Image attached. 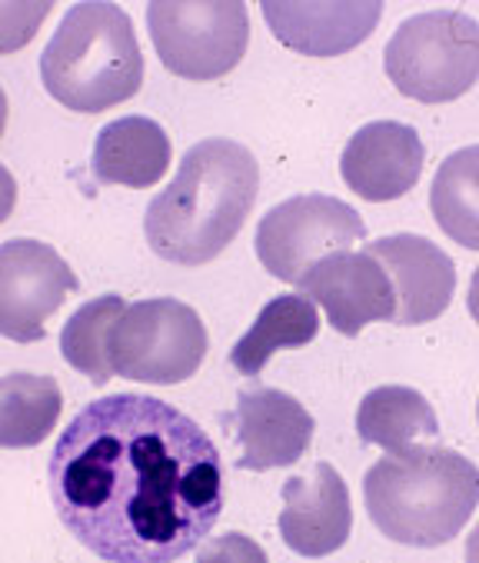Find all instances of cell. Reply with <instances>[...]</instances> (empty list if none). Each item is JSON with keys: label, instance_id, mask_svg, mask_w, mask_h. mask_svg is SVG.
<instances>
[{"label": "cell", "instance_id": "9c48e42d", "mask_svg": "<svg viewBox=\"0 0 479 563\" xmlns=\"http://www.w3.org/2000/svg\"><path fill=\"white\" fill-rule=\"evenodd\" d=\"M77 287V274L51 244L31 238L0 244V336L14 344L44 341L47 320Z\"/></svg>", "mask_w": 479, "mask_h": 563}, {"label": "cell", "instance_id": "2e32d148", "mask_svg": "<svg viewBox=\"0 0 479 563\" xmlns=\"http://www.w3.org/2000/svg\"><path fill=\"white\" fill-rule=\"evenodd\" d=\"M174 161L167 131L151 118H120L100 128L90 170L97 184H124L134 190L160 184Z\"/></svg>", "mask_w": 479, "mask_h": 563}, {"label": "cell", "instance_id": "ba28073f", "mask_svg": "<svg viewBox=\"0 0 479 563\" xmlns=\"http://www.w3.org/2000/svg\"><path fill=\"white\" fill-rule=\"evenodd\" d=\"M367 238L356 207L330 194H297L270 207L257 223V257L270 277L300 284L323 257Z\"/></svg>", "mask_w": 479, "mask_h": 563}, {"label": "cell", "instance_id": "83f0119b", "mask_svg": "<svg viewBox=\"0 0 479 563\" xmlns=\"http://www.w3.org/2000/svg\"><path fill=\"white\" fill-rule=\"evenodd\" d=\"M476 420H479V404H476Z\"/></svg>", "mask_w": 479, "mask_h": 563}, {"label": "cell", "instance_id": "8992f818", "mask_svg": "<svg viewBox=\"0 0 479 563\" xmlns=\"http://www.w3.org/2000/svg\"><path fill=\"white\" fill-rule=\"evenodd\" d=\"M207 327L200 313L174 297L127 303L110 327L107 357L113 377L174 387L190 380L207 357Z\"/></svg>", "mask_w": 479, "mask_h": 563}, {"label": "cell", "instance_id": "7a4b0ae2", "mask_svg": "<svg viewBox=\"0 0 479 563\" xmlns=\"http://www.w3.org/2000/svg\"><path fill=\"white\" fill-rule=\"evenodd\" d=\"M257 194L260 164L250 147L207 137L183 154L177 177L147 203V244L160 261L180 267L210 264L244 231Z\"/></svg>", "mask_w": 479, "mask_h": 563}, {"label": "cell", "instance_id": "277c9868", "mask_svg": "<svg viewBox=\"0 0 479 563\" xmlns=\"http://www.w3.org/2000/svg\"><path fill=\"white\" fill-rule=\"evenodd\" d=\"M47 93L80 114L131 100L144 84V54L134 21L116 4H74L41 54Z\"/></svg>", "mask_w": 479, "mask_h": 563}, {"label": "cell", "instance_id": "4fadbf2b", "mask_svg": "<svg viewBox=\"0 0 479 563\" xmlns=\"http://www.w3.org/2000/svg\"><path fill=\"white\" fill-rule=\"evenodd\" d=\"M423 161L426 147L410 124L374 121L346 141L339 174L356 197L370 203H387L416 187Z\"/></svg>", "mask_w": 479, "mask_h": 563}, {"label": "cell", "instance_id": "7402d4cb", "mask_svg": "<svg viewBox=\"0 0 479 563\" xmlns=\"http://www.w3.org/2000/svg\"><path fill=\"white\" fill-rule=\"evenodd\" d=\"M51 4H0V54H14L34 41L41 24L47 21Z\"/></svg>", "mask_w": 479, "mask_h": 563}, {"label": "cell", "instance_id": "7c38bea8", "mask_svg": "<svg viewBox=\"0 0 479 563\" xmlns=\"http://www.w3.org/2000/svg\"><path fill=\"white\" fill-rule=\"evenodd\" d=\"M390 277L397 294L400 327L430 323L446 313L456 290V264L453 257L420 234H390L364 247Z\"/></svg>", "mask_w": 479, "mask_h": 563}, {"label": "cell", "instance_id": "d4e9b609", "mask_svg": "<svg viewBox=\"0 0 479 563\" xmlns=\"http://www.w3.org/2000/svg\"><path fill=\"white\" fill-rule=\"evenodd\" d=\"M466 307H469L472 320L479 323V267H476V271H472V277H469V294H466Z\"/></svg>", "mask_w": 479, "mask_h": 563}, {"label": "cell", "instance_id": "ffe728a7", "mask_svg": "<svg viewBox=\"0 0 479 563\" xmlns=\"http://www.w3.org/2000/svg\"><path fill=\"white\" fill-rule=\"evenodd\" d=\"M430 210L453 244L479 251V144L459 147L439 164L430 187Z\"/></svg>", "mask_w": 479, "mask_h": 563}, {"label": "cell", "instance_id": "6da1fadb", "mask_svg": "<svg viewBox=\"0 0 479 563\" xmlns=\"http://www.w3.org/2000/svg\"><path fill=\"white\" fill-rule=\"evenodd\" d=\"M51 500L107 563H174L223 510V464L207 430L151 394L90 400L57 437Z\"/></svg>", "mask_w": 479, "mask_h": 563}, {"label": "cell", "instance_id": "4316f807", "mask_svg": "<svg viewBox=\"0 0 479 563\" xmlns=\"http://www.w3.org/2000/svg\"><path fill=\"white\" fill-rule=\"evenodd\" d=\"M4 131H8V93L0 87V137H4Z\"/></svg>", "mask_w": 479, "mask_h": 563}, {"label": "cell", "instance_id": "ac0fdd59", "mask_svg": "<svg viewBox=\"0 0 479 563\" xmlns=\"http://www.w3.org/2000/svg\"><path fill=\"white\" fill-rule=\"evenodd\" d=\"M316 333H320L316 303L303 294H280L267 300V307L257 313L250 330L233 344L230 364L244 377H260L277 351L307 347Z\"/></svg>", "mask_w": 479, "mask_h": 563}, {"label": "cell", "instance_id": "30bf717a", "mask_svg": "<svg viewBox=\"0 0 479 563\" xmlns=\"http://www.w3.org/2000/svg\"><path fill=\"white\" fill-rule=\"evenodd\" d=\"M239 443V471H277L293 467L313 440V413L287 390L250 387L236 397V413L226 417Z\"/></svg>", "mask_w": 479, "mask_h": 563}, {"label": "cell", "instance_id": "603a6c76", "mask_svg": "<svg viewBox=\"0 0 479 563\" xmlns=\"http://www.w3.org/2000/svg\"><path fill=\"white\" fill-rule=\"evenodd\" d=\"M197 563H270V560L254 537L226 530L220 537H207L197 547Z\"/></svg>", "mask_w": 479, "mask_h": 563}, {"label": "cell", "instance_id": "8fae6325", "mask_svg": "<svg viewBox=\"0 0 479 563\" xmlns=\"http://www.w3.org/2000/svg\"><path fill=\"white\" fill-rule=\"evenodd\" d=\"M297 287L326 310L330 327L343 336H356L374 320L397 317L393 284L367 251H339L323 257Z\"/></svg>", "mask_w": 479, "mask_h": 563}, {"label": "cell", "instance_id": "e0dca14e", "mask_svg": "<svg viewBox=\"0 0 479 563\" xmlns=\"http://www.w3.org/2000/svg\"><path fill=\"white\" fill-rule=\"evenodd\" d=\"M356 433L364 443H374L387 450V454L400 457L420 440L436 437L439 420H436L433 404L420 390L403 387V384H387L359 400Z\"/></svg>", "mask_w": 479, "mask_h": 563}, {"label": "cell", "instance_id": "9a60e30c", "mask_svg": "<svg viewBox=\"0 0 479 563\" xmlns=\"http://www.w3.org/2000/svg\"><path fill=\"white\" fill-rule=\"evenodd\" d=\"M383 18L377 0L356 4H264L274 37L307 57H339L364 44Z\"/></svg>", "mask_w": 479, "mask_h": 563}, {"label": "cell", "instance_id": "d6986e66", "mask_svg": "<svg viewBox=\"0 0 479 563\" xmlns=\"http://www.w3.org/2000/svg\"><path fill=\"white\" fill-rule=\"evenodd\" d=\"M64 410L54 377L14 371L0 377V450H27L44 443Z\"/></svg>", "mask_w": 479, "mask_h": 563}, {"label": "cell", "instance_id": "5b68a950", "mask_svg": "<svg viewBox=\"0 0 479 563\" xmlns=\"http://www.w3.org/2000/svg\"><path fill=\"white\" fill-rule=\"evenodd\" d=\"M383 67L403 97L449 103L479 80V24L446 8L413 14L390 37Z\"/></svg>", "mask_w": 479, "mask_h": 563}, {"label": "cell", "instance_id": "44dd1931", "mask_svg": "<svg viewBox=\"0 0 479 563\" xmlns=\"http://www.w3.org/2000/svg\"><path fill=\"white\" fill-rule=\"evenodd\" d=\"M124 297L120 294H103V297H93L87 303H80L70 320L64 323L60 330V354L64 361L90 377L93 387H107V380L113 377L110 371V357H107V336H110V327L113 320L124 313Z\"/></svg>", "mask_w": 479, "mask_h": 563}, {"label": "cell", "instance_id": "484cf974", "mask_svg": "<svg viewBox=\"0 0 479 563\" xmlns=\"http://www.w3.org/2000/svg\"><path fill=\"white\" fill-rule=\"evenodd\" d=\"M466 563H479V523L466 537Z\"/></svg>", "mask_w": 479, "mask_h": 563}, {"label": "cell", "instance_id": "cb8c5ba5", "mask_svg": "<svg viewBox=\"0 0 479 563\" xmlns=\"http://www.w3.org/2000/svg\"><path fill=\"white\" fill-rule=\"evenodd\" d=\"M14 203H18V180L4 164H0V223L14 213Z\"/></svg>", "mask_w": 479, "mask_h": 563}, {"label": "cell", "instance_id": "52a82bcc", "mask_svg": "<svg viewBox=\"0 0 479 563\" xmlns=\"http://www.w3.org/2000/svg\"><path fill=\"white\" fill-rule=\"evenodd\" d=\"M147 27L160 64L187 80L230 74L250 44V11L236 0H157L147 8Z\"/></svg>", "mask_w": 479, "mask_h": 563}, {"label": "cell", "instance_id": "3957f363", "mask_svg": "<svg viewBox=\"0 0 479 563\" xmlns=\"http://www.w3.org/2000/svg\"><path fill=\"white\" fill-rule=\"evenodd\" d=\"M364 504L387 540L433 550L449 543L479 507V467L459 450L416 443L364 474Z\"/></svg>", "mask_w": 479, "mask_h": 563}, {"label": "cell", "instance_id": "5bb4252c", "mask_svg": "<svg viewBox=\"0 0 479 563\" xmlns=\"http://www.w3.org/2000/svg\"><path fill=\"white\" fill-rule=\"evenodd\" d=\"M277 523L283 543L300 556L320 560L346 547L353 530V504L339 471L320 461L310 477L283 481V510Z\"/></svg>", "mask_w": 479, "mask_h": 563}]
</instances>
